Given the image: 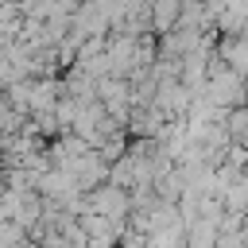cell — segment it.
<instances>
[{"mask_svg":"<svg viewBox=\"0 0 248 248\" xmlns=\"http://www.w3.org/2000/svg\"><path fill=\"white\" fill-rule=\"evenodd\" d=\"M186 0H151V31L155 35H170L182 23Z\"/></svg>","mask_w":248,"mask_h":248,"instance_id":"cell-1","label":"cell"},{"mask_svg":"<svg viewBox=\"0 0 248 248\" xmlns=\"http://www.w3.org/2000/svg\"><path fill=\"white\" fill-rule=\"evenodd\" d=\"M225 205L232 213H244L248 217V170H240L232 182H229V194H225Z\"/></svg>","mask_w":248,"mask_h":248,"instance_id":"cell-2","label":"cell"}]
</instances>
